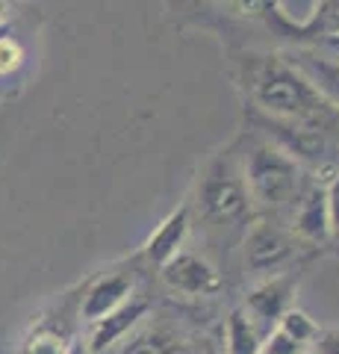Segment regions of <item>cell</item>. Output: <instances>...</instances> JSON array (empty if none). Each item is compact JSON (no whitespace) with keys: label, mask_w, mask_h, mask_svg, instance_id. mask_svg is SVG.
Listing matches in <instances>:
<instances>
[{"label":"cell","mask_w":339,"mask_h":354,"mask_svg":"<svg viewBox=\"0 0 339 354\" xmlns=\"http://www.w3.org/2000/svg\"><path fill=\"white\" fill-rule=\"evenodd\" d=\"M242 86L257 115L310 127L339 139V109L310 86L295 65L280 53H248L242 57Z\"/></svg>","instance_id":"obj_1"},{"label":"cell","mask_w":339,"mask_h":354,"mask_svg":"<svg viewBox=\"0 0 339 354\" xmlns=\"http://www.w3.org/2000/svg\"><path fill=\"white\" fill-rule=\"evenodd\" d=\"M239 165H242L251 204L275 216L292 213L307 177L287 151H280L266 136H248L239 148Z\"/></svg>","instance_id":"obj_2"},{"label":"cell","mask_w":339,"mask_h":354,"mask_svg":"<svg viewBox=\"0 0 339 354\" xmlns=\"http://www.w3.org/2000/svg\"><path fill=\"white\" fill-rule=\"evenodd\" d=\"M198 213L213 225H239L254 213L239 165V148L215 153L204 165L198 180Z\"/></svg>","instance_id":"obj_3"},{"label":"cell","mask_w":339,"mask_h":354,"mask_svg":"<svg viewBox=\"0 0 339 354\" xmlns=\"http://www.w3.org/2000/svg\"><path fill=\"white\" fill-rule=\"evenodd\" d=\"M298 260V239L278 221H254L245 236V266L257 278L289 274Z\"/></svg>","instance_id":"obj_4"},{"label":"cell","mask_w":339,"mask_h":354,"mask_svg":"<svg viewBox=\"0 0 339 354\" xmlns=\"http://www.w3.org/2000/svg\"><path fill=\"white\" fill-rule=\"evenodd\" d=\"M159 274H162V283H166L171 292H180L189 298L215 295V292H222V286H224L215 266L192 251H177L168 263L159 266Z\"/></svg>","instance_id":"obj_5"},{"label":"cell","mask_w":339,"mask_h":354,"mask_svg":"<svg viewBox=\"0 0 339 354\" xmlns=\"http://www.w3.org/2000/svg\"><path fill=\"white\" fill-rule=\"evenodd\" d=\"M295 286H298V283H295L292 274H278V278L260 281L254 290L248 292L242 313L251 319V325H254L262 334V339H266L271 330L278 328L280 316L292 307Z\"/></svg>","instance_id":"obj_6"},{"label":"cell","mask_w":339,"mask_h":354,"mask_svg":"<svg viewBox=\"0 0 339 354\" xmlns=\"http://www.w3.org/2000/svg\"><path fill=\"white\" fill-rule=\"evenodd\" d=\"M289 225H292V236L301 239V242H313V245H325V242H331L325 183H319V180L304 183L298 201H295L292 213H289Z\"/></svg>","instance_id":"obj_7"},{"label":"cell","mask_w":339,"mask_h":354,"mask_svg":"<svg viewBox=\"0 0 339 354\" xmlns=\"http://www.w3.org/2000/svg\"><path fill=\"white\" fill-rule=\"evenodd\" d=\"M295 68L310 80V86L319 92L331 106L339 109V59L319 53L316 48L307 50H295L292 57H287Z\"/></svg>","instance_id":"obj_8"},{"label":"cell","mask_w":339,"mask_h":354,"mask_svg":"<svg viewBox=\"0 0 339 354\" xmlns=\"http://www.w3.org/2000/svg\"><path fill=\"white\" fill-rule=\"evenodd\" d=\"M130 298H133V281L127 274H104L101 281L92 283V290L83 298V319L95 325Z\"/></svg>","instance_id":"obj_9"},{"label":"cell","mask_w":339,"mask_h":354,"mask_svg":"<svg viewBox=\"0 0 339 354\" xmlns=\"http://www.w3.org/2000/svg\"><path fill=\"white\" fill-rule=\"evenodd\" d=\"M145 313H148V301H145V298H136L133 295L130 301H124L118 310H113V313L104 316L101 322L92 325V339H89L92 346L89 348L92 351H106L113 342L122 339Z\"/></svg>","instance_id":"obj_10"},{"label":"cell","mask_w":339,"mask_h":354,"mask_svg":"<svg viewBox=\"0 0 339 354\" xmlns=\"http://www.w3.org/2000/svg\"><path fill=\"white\" fill-rule=\"evenodd\" d=\"M186 234H189V207H180L151 234V239L145 242V257L154 266L168 263L174 254L183 251Z\"/></svg>","instance_id":"obj_11"},{"label":"cell","mask_w":339,"mask_h":354,"mask_svg":"<svg viewBox=\"0 0 339 354\" xmlns=\"http://www.w3.org/2000/svg\"><path fill=\"white\" fill-rule=\"evenodd\" d=\"M289 30H292V36L316 39V41L339 39V0H319L307 24L289 27Z\"/></svg>","instance_id":"obj_12"},{"label":"cell","mask_w":339,"mask_h":354,"mask_svg":"<svg viewBox=\"0 0 339 354\" xmlns=\"http://www.w3.org/2000/svg\"><path fill=\"white\" fill-rule=\"evenodd\" d=\"M262 346V334L251 325L242 310H233L227 319V354H257Z\"/></svg>","instance_id":"obj_13"},{"label":"cell","mask_w":339,"mask_h":354,"mask_svg":"<svg viewBox=\"0 0 339 354\" xmlns=\"http://www.w3.org/2000/svg\"><path fill=\"white\" fill-rule=\"evenodd\" d=\"M278 334H283L289 342H295L298 348H304V346H313L316 342V337H319V325L313 322V319L304 313V310H298V307H289L287 313L280 316V322H278Z\"/></svg>","instance_id":"obj_14"},{"label":"cell","mask_w":339,"mask_h":354,"mask_svg":"<svg viewBox=\"0 0 339 354\" xmlns=\"http://www.w3.org/2000/svg\"><path fill=\"white\" fill-rule=\"evenodd\" d=\"M218 3H224L227 9L248 18H266L269 24H287V18L278 12L271 0H218Z\"/></svg>","instance_id":"obj_15"},{"label":"cell","mask_w":339,"mask_h":354,"mask_svg":"<svg viewBox=\"0 0 339 354\" xmlns=\"http://www.w3.org/2000/svg\"><path fill=\"white\" fill-rule=\"evenodd\" d=\"M122 354H171V346L162 334L148 330V334H139V337L130 339Z\"/></svg>","instance_id":"obj_16"},{"label":"cell","mask_w":339,"mask_h":354,"mask_svg":"<svg viewBox=\"0 0 339 354\" xmlns=\"http://www.w3.org/2000/svg\"><path fill=\"white\" fill-rule=\"evenodd\" d=\"M68 342L53 330H39L36 337H30V342L24 346V354H65Z\"/></svg>","instance_id":"obj_17"},{"label":"cell","mask_w":339,"mask_h":354,"mask_svg":"<svg viewBox=\"0 0 339 354\" xmlns=\"http://www.w3.org/2000/svg\"><path fill=\"white\" fill-rule=\"evenodd\" d=\"M24 62V48L12 36H0V77L12 74Z\"/></svg>","instance_id":"obj_18"},{"label":"cell","mask_w":339,"mask_h":354,"mask_svg":"<svg viewBox=\"0 0 339 354\" xmlns=\"http://www.w3.org/2000/svg\"><path fill=\"white\" fill-rule=\"evenodd\" d=\"M325 195H327V225H331V242L339 245V174H333L325 183Z\"/></svg>","instance_id":"obj_19"},{"label":"cell","mask_w":339,"mask_h":354,"mask_svg":"<svg viewBox=\"0 0 339 354\" xmlns=\"http://www.w3.org/2000/svg\"><path fill=\"white\" fill-rule=\"evenodd\" d=\"M257 354H301V348L295 346V342H289L283 334H278V330H271V334L262 339Z\"/></svg>","instance_id":"obj_20"},{"label":"cell","mask_w":339,"mask_h":354,"mask_svg":"<svg viewBox=\"0 0 339 354\" xmlns=\"http://www.w3.org/2000/svg\"><path fill=\"white\" fill-rule=\"evenodd\" d=\"M313 346L316 354H339V330H319Z\"/></svg>","instance_id":"obj_21"},{"label":"cell","mask_w":339,"mask_h":354,"mask_svg":"<svg viewBox=\"0 0 339 354\" xmlns=\"http://www.w3.org/2000/svg\"><path fill=\"white\" fill-rule=\"evenodd\" d=\"M319 44H327V57H333V59H339V39H325V41H319Z\"/></svg>","instance_id":"obj_22"},{"label":"cell","mask_w":339,"mask_h":354,"mask_svg":"<svg viewBox=\"0 0 339 354\" xmlns=\"http://www.w3.org/2000/svg\"><path fill=\"white\" fill-rule=\"evenodd\" d=\"M65 354H86V346H83V342H68Z\"/></svg>","instance_id":"obj_23"},{"label":"cell","mask_w":339,"mask_h":354,"mask_svg":"<svg viewBox=\"0 0 339 354\" xmlns=\"http://www.w3.org/2000/svg\"><path fill=\"white\" fill-rule=\"evenodd\" d=\"M3 15H6V3L0 0V21H3Z\"/></svg>","instance_id":"obj_24"},{"label":"cell","mask_w":339,"mask_h":354,"mask_svg":"<svg viewBox=\"0 0 339 354\" xmlns=\"http://www.w3.org/2000/svg\"><path fill=\"white\" fill-rule=\"evenodd\" d=\"M204 354H218V351H215V348H206V351H204Z\"/></svg>","instance_id":"obj_25"},{"label":"cell","mask_w":339,"mask_h":354,"mask_svg":"<svg viewBox=\"0 0 339 354\" xmlns=\"http://www.w3.org/2000/svg\"><path fill=\"white\" fill-rule=\"evenodd\" d=\"M301 354H316V351H301Z\"/></svg>","instance_id":"obj_26"}]
</instances>
